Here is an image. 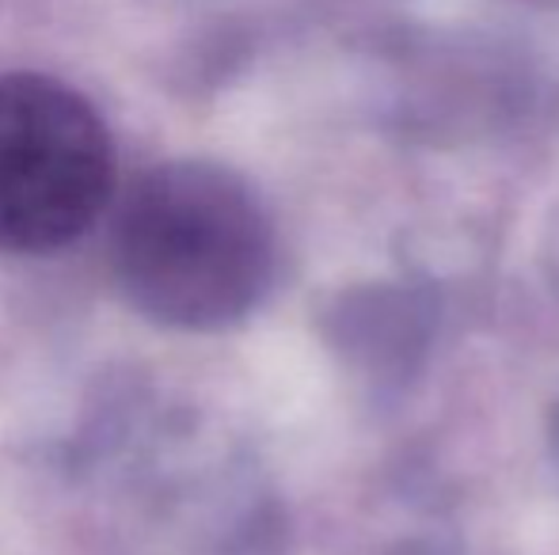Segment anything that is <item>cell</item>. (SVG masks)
<instances>
[{
    "mask_svg": "<svg viewBox=\"0 0 559 555\" xmlns=\"http://www.w3.org/2000/svg\"><path fill=\"white\" fill-rule=\"evenodd\" d=\"M115 145L96 107L38 73L0 76V248L53 252L99 221Z\"/></svg>",
    "mask_w": 559,
    "mask_h": 555,
    "instance_id": "2",
    "label": "cell"
},
{
    "mask_svg": "<svg viewBox=\"0 0 559 555\" xmlns=\"http://www.w3.org/2000/svg\"><path fill=\"white\" fill-rule=\"evenodd\" d=\"M115 278L145 316L176 327L236 319L266 278V221L251 194L210 164H160L122 198Z\"/></svg>",
    "mask_w": 559,
    "mask_h": 555,
    "instance_id": "1",
    "label": "cell"
}]
</instances>
